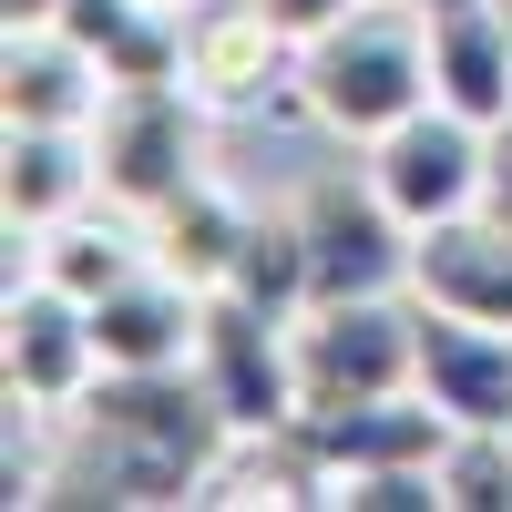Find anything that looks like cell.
<instances>
[{
	"label": "cell",
	"instance_id": "obj_17",
	"mask_svg": "<svg viewBox=\"0 0 512 512\" xmlns=\"http://www.w3.org/2000/svg\"><path fill=\"white\" fill-rule=\"evenodd\" d=\"M144 267H154V226L134 216V205H113V195H103V216L82 205V216H62V226L31 236V277L72 287L82 308H93V297H113L123 277H144Z\"/></svg>",
	"mask_w": 512,
	"mask_h": 512
},
{
	"label": "cell",
	"instance_id": "obj_14",
	"mask_svg": "<svg viewBox=\"0 0 512 512\" xmlns=\"http://www.w3.org/2000/svg\"><path fill=\"white\" fill-rule=\"evenodd\" d=\"M205 338V287H185L175 267L123 277L113 297H93V349L103 369H185Z\"/></svg>",
	"mask_w": 512,
	"mask_h": 512
},
{
	"label": "cell",
	"instance_id": "obj_7",
	"mask_svg": "<svg viewBox=\"0 0 512 512\" xmlns=\"http://www.w3.org/2000/svg\"><path fill=\"white\" fill-rule=\"evenodd\" d=\"M369 185L390 195L410 226H451V216H472V205L492 195V123L451 113V103L400 113L390 134L369 144Z\"/></svg>",
	"mask_w": 512,
	"mask_h": 512
},
{
	"label": "cell",
	"instance_id": "obj_22",
	"mask_svg": "<svg viewBox=\"0 0 512 512\" xmlns=\"http://www.w3.org/2000/svg\"><path fill=\"white\" fill-rule=\"evenodd\" d=\"M256 11H267V21L297 41V52H308V41H318V31H338V21L359 11V0H256Z\"/></svg>",
	"mask_w": 512,
	"mask_h": 512
},
{
	"label": "cell",
	"instance_id": "obj_24",
	"mask_svg": "<svg viewBox=\"0 0 512 512\" xmlns=\"http://www.w3.org/2000/svg\"><path fill=\"white\" fill-rule=\"evenodd\" d=\"M62 0H0V31H52Z\"/></svg>",
	"mask_w": 512,
	"mask_h": 512
},
{
	"label": "cell",
	"instance_id": "obj_20",
	"mask_svg": "<svg viewBox=\"0 0 512 512\" xmlns=\"http://www.w3.org/2000/svg\"><path fill=\"white\" fill-rule=\"evenodd\" d=\"M226 287L246 297V308H267V318H308L318 308V277H308V236H297V216H256Z\"/></svg>",
	"mask_w": 512,
	"mask_h": 512
},
{
	"label": "cell",
	"instance_id": "obj_18",
	"mask_svg": "<svg viewBox=\"0 0 512 512\" xmlns=\"http://www.w3.org/2000/svg\"><path fill=\"white\" fill-rule=\"evenodd\" d=\"M62 31L113 82H185V11L164 0H62Z\"/></svg>",
	"mask_w": 512,
	"mask_h": 512
},
{
	"label": "cell",
	"instance_id": "obj_5",
	"mask_svg": "<svg viewBox=\"0 0 512 512\" xmlns=\"http://www.w3.org/2000/svg\"><path fill=\"white\" fill-rule=\"evenodd\" d=\"M287 216H297V236H308V277H318V297H390V287H410L420 226L369 185V164H359V175H318L308 195L287 205Z\"/></svg>",
	"mask_w": 512,
	"mask_h": 512
},
{
	"label": "cell",
	"instance_id": "obj_19",
	"mask_svg": "<svg viewBox=\"0 0 512 512\" xmlns=\"http://www.w3.org/2000/svg\"><path fill=\"white\" fill-rule=\"evenodd\" d=\"M144 226H154V267H175L185 287H226V277H236V246H246L256 216H246L216 175H195L185 195H164Z\"/></svg>",
	"mask_w": 512,
	"mask_h": 512
},
{
	"label": "cell",
	"instance_id": "obj_11",
	"mask_svg": "<svg viewBox=\"0 0 512 512\" xmlns=\"http://www.w3.org/2000/svg\"><path fill=\"white\" fill-rule=\"evenodd\" d=\"M420 390L451 410V431H512V328L451 318L420 297Z\"/></svg>",
	"mask_w": 512,
	"mask_h": 512
},
{
	"label": "cell",
	"instance_id": "obj_4",
	"mask_svg": "<svg viewBox=\"0 0 512 512\" xmlns=\"http://www.w3.org/2000/svg\"><path fill=\"white\" fill-rule=\"evenodd\" d=\"M93 164H103L113 205L154 216L164 195H185L205 175V103L185 82H113L93 113Z\"/></svg>",
	"mask_w": 512,
	"mask_h": 512
},
{
	"label": "cell",
	"instance_id": "obj_3",
	"mask_svg": "<svg viewBox=\"0 0 512 512\" xmlns=\"http://www.w3.org/2000/svg\"><path fill=\"white\" fill-rule=\"evenodd\" d=\"M379 390H420V297H318L297 318V400L338 410V400H379Z\"/></svg>",
	"mask_w": 512,
	"mask_h": 512
},
{
	"label": "cell",
	"instance_id": "obj_1",
	"mask_svg": "<svg viewBox=\"0 0 512 512\" xmlns=\"http://www.w3.org/2000/svg\"><path fill=\"white\" fill-rule=\"evenodd\" d=\"M62 431H72V472H52V482H93L103 502H185L216 482V461L236 441L216 390L195 379V359L185 369H103Z\"/></svg>",
	"mask_w": 512,
	"mask_h": 512
},
{
	"label": "cell",
	"instance_id": "obj_15",
	"mask_svg": "<svg viewBox=\"0 0 512 512\" xmlns=\"http://www.w3.org/2000/svg\"><path fill=\"white\" fill-rule=\"evenodd\" d=\"M103 195L93 164V123H11V154H0V205H11V236H41L82 216Z\"/></svg>",
	"mask_w": 512,
	"mask_h": 512
},
{
	"label": "cell",
	"instance_id": "obj_9",
	"mask_svg": "<svg viewBox=\"0 0 512 512\" xmlns=\"http://www.w3.org/2000/svg\"><path fill=\"white\" fill-rule=\"evenodd\" d=\"M277 82H297V41L256 0H195L185 11V93L205 113H256Z\"/></svg>",
	"mask_w": 512,
	"mask_h": 512
},
{
	"label": "cell",
	"instance_id": "obj_16",
	"mask_svg": "<svg viewBox=\"0 0 512 512\" xmlns=\"http://www.w3.org/2000/svg\"><path fill=\"white\" fill-rule=\"evenodd\" d=\"M103 93H113V72L62 21L52 31H11V52H0V113L11 123H93Z\"/></svg>",
	"mask_w": 512,
	"mask_h": 512
},
{
	"label": "cell",
	"instance_id": "obj_8",
	"mask_svg": "<svg viewBox=\"0 0 512 512\" xmlns=\"http://www.w3.org/2000/svg\"><path fill=\"white\" fill-rule=\"evenodd\" d=\"M0 369H11V410H31V420H72L82 390L103 379L93 308H82L72 287H52V277L11 287V318H0Z\"/></svg>",
	"mask_w": 512,
	"mask_h": 512
},
{
	"label": "cell",
	"instance_id": "obj_25",
	"mask_svg": "<svg viewBox=\"0 0 512 512\" xmlns=\"http://www.w3.org/2000/svg\"><path fill=\"white\" fill-rule=\"evenodd\" d=\"M502 21H512V0H502Z\"/></svg>",
	"mask_w": 512,
	"mask_h": 512
},
{
	"label": "cell",
	"instance_id": "obj_2",
	"mask_svg": "<svg viewBox=\"0 0 512 512\" xmlns=\"http://www.w3.org/2000/svg\"><path fill=\"white\" fill-rule=\"evenodd\" d=\"M297 103L338 144H379L400 113L441 103L431 93V41H420V0H359L338 31H318L297 52Z\"/></svg>",
	"mask_w": 512,
	"mask_h": 512
},
{
	"label": "cell",
	"instance_id": "obj_10",
	"mask_svg": "<svg viewBox=\"0 0 512 512\" xmlns=\"http://www.w3.org/2000/svg\"><path fill=\"white\" fill-rule=\"evenodd\" d=\"M297 441L318 451L328 492L349 472H390V461H441L451 451V410L431 390H379V400H338V410H297Z\"/></svg>",
	"mask_w": 512,
	"mask_h": 512
},
{
	"label": "cell",
	"instance_id": "obj_6",
	"mask_svg": "<svg viewBox=\"0 0 512 512\" xmlns=\"http://www.w3.org/2000/svg\"><path fill=\"white\" fill-rule=\"evenodd\" d=\"M195 379L216 390L226 431H287L297 410V318H267L246 308L236 287H205V338H195Z\"/></svg>",
	"mask_w": 512,
	"mask_h": 512
},
{
	"label": "cell",
	"instance_id": "obj_13",
	"mask_svg": "<svg viewBox=\"0 0 512 512\" xmlns=\"http://www.w3.org/2000/svg\"><path fill=\"white\" fill-rule=\"evenodd\" d=\"M410 297H431L451 318H482V328H512V226L492 205H472V216H451V226H420Z\"/></svg>",
	"mask_w": 512,
	"mask_h": 512
},
{
	"label": "cell",
	"instance_id": "obj_23",
	"mask_svg": "<svg viewBox=\"0 0 512 512\" xmlns=\"http://www.w3.org/2000/svg\"><path fill=\"white\" fill-rule=\"evenodd\" d=\"M482 205L512 226V123H492V195H482Z\"/></svg>",
	"mask_w": 512,
	"mask_h": 512
},
{
	"label": "cell",
	"instance_id": "obj_21",
	"mask_svg": "<svg viewBox=\"0 0 512 512\" xmlns=\"http://www.w3.org/2000/svg\"><path fill=\"white\" fill-rule=\"evenodd\" d=\"M441 502L451 512H512V431H451Z\"/></svg>",
	"mask_w": 512,
	"mask_h": 512
},
{
	"label": "cell",
	"instance_id": "obj_12",
	"mask_svg": "<svg viewBox=\"0 0 512 512\" xmlns=\"http://www.w3.org/2000/svg\"><path fill=\"white\" fill-rule=\"evenodd\" d=\"M431 41V93L472 123H512V21L502 0H420Z\"/></svg>",
	"mask_w": 512,
	"mask_h": 512
}]
</instances>
